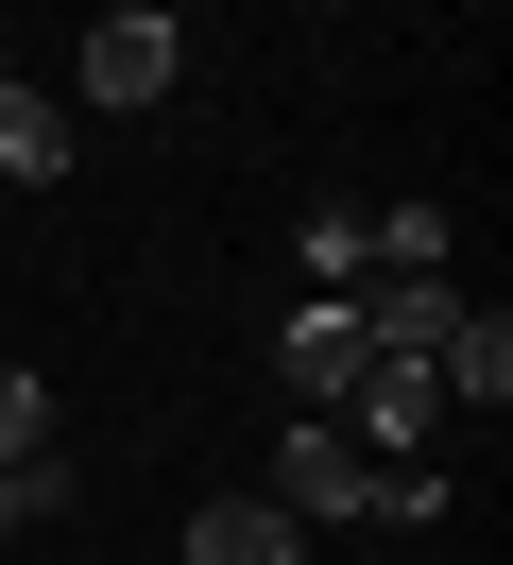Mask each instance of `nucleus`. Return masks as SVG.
I'll return each instance as SVG.
<instances>
[{
  "mask_svg": "<svg viewBox=\"0 0 513 565\" xmlns=\"http://www.w3.org/2000/svg\"><path fill=\"white\" fill-rule=\"evenodd\" d=\"M291 257H308L325 291H360V275H376V206H308V223H291Z\"/></svg>",
  "mask_w": 513,
  "mask_h": 565,
  "instance_id": "obj_6",
  "label": "nucleus"
},
{
  "mask_svg": "<svg viewBox=\"0 0 513 565\" xmlns=\"http://www.w3.org/2000/svg\"><path fill=\"white\" fill-rule=\"evenodd\" d=\"M18 462H52V377L0 360V480H18Z\"/></svg>",
  "mask_w": 513,
  "mask_h": 565,
  "instance_id": "obj_7",
  "label": "nucleus"
},
{
  "mask_svg": "<svg viewBox=\"0 0 513 565\" xmlns=\"http://www.w3.org/2000/svg\"><path fill=\"white\" fill-rule=\"evenodd\" d=\"M376 377V343H360V309H342V291H308L291 326H274V394H291V412H342V394Z\"/></svg>",
  "mask_w": 513,
  "mask_h": 565,
  "instance_id": "obj_2",
  "label": "nucleus"
},
{
  "mask_svg": "<svg viewBox=\"0 0 513 565\" xmlns=\"http://www.w3.org/2000/svg\"><path fill=\"white\" fill-rule=\"evenodd\" d=\"M189 565H325V531H291L274 497H205V514H189Z\"/></svg>",
  "mask_w": 513,
  "mask_h": 565,
  "instance_id": "obj_4",
  "label": "nucleus"
},
{
  "mask_svg": "<svg viewBox=\"0 0 513 565\" xmlns=\"http://www.w3.org/2000/svg\"><path fill=\"white\" fill-rule=\"evenodd\" d=\"M171 70H189V35H171L154 0H103V18H86V52H68V86H86L103 120H137V104H171Z\"/></svg>",
  "mask_w": 513,
  "mask_h": 565,
  "instance_id": "obj_1",
  "label": "nucleus"
},
{
  "mask_svg": "<svg viewBox=\"0 0 513 565\" xmlns=\"http://www.w3.org/2000/svg\"><path fill=\"white\" fill-rule=\"evenodd\" d=\"M0 548H18V480H0Z\"/></svg>",
  "mask_w": 513,
  "mask_h": 565,
  "instance_id": "obj_8",
  "label": "nucleus"
},
{
  "mask_svg": "<svg viewBox=\"0 0 513 565\" xmlns=\"http://www.w3.org/2000/svg\"><path fill=\"white\" fill-rule=\"evenodd\" d=\"M0 172H18V189H52V172H68V104H52L34 70H0Z\"/></svg>",
  "mask_w": 513,
  "mask_h": 565,
  "instance_id": "obj_5",
  "label": "nucleus"
},
{
  "mask_svg": "<svg viewBox=\"0 0 513 565\" xmlns=\"http://www.w3.org/2000/svg\"><path fill=\"white\" fill-rule=\"evenodd\" d=\"M428 377H445V412L496 428V412H513V309H479V291H462V326L428 343Z\"/></svg>",
  "mask_w": 513,
  "mask_h": 565,
  "instance_id": "obj_3",
  "label": "nucleus"
}]
</instances>
